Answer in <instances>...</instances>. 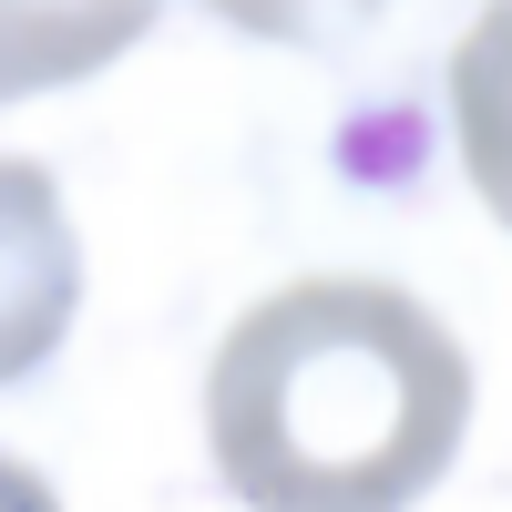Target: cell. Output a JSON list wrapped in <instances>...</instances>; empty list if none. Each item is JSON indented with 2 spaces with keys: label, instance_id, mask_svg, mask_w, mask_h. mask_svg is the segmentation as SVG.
<instances>
[{
  "label": "cell",
  "instance_id": "obj_2",
  "mask_svg": "<svg viewBox=\"0 0 512 512\" xmlns=\"http://www.w3.org/2000/svg\"><path fill=\"white\" fill-rule=\"evenodd\" d=\"M82 308V236L31 154H0V390L62 349Z\"/></svg>",
  "mask_w": 512,
  "mask_h": 512
},
{
  "label": "cell",
  "instance_id": "obj_1",
  "mask_svg": "<svg viewBox=\"0 0 512 512\" xmlns=\"http://www.w3.org/2000/svg\"><path fill=\"white\" fill-rule=\"evenodd\" d=\"M472 431L461 338L390 277H297L216 338L205 451L246 512H410Z\"/></svg>",
  "mask_w": 512,
  "mask_h": 512
},
{
  "label": "cell",
  "instance_id": "obj_4",
  "mask_svg": "<svg viewBox=\"0 0 512 512\" xmlns=\"http://www.w3.org/2000/svg\"><path fill=\"white\" fill-rule=\"evenodd\" d=\"M0 512H62V502H52V482H41L31 461H11V451H0Z\"/></svg>",
  "mask_w": 512,
  "mask_h": 512
},
{
  "label": "cell",
  "instance_id": "obj_3",
  "mask_svg": "<svg viewBox=\"0 0 512 512\" xmlns=\"http://www.w3.org/2000/svg\"><path fill=\"white\" fill-rule=\"evenodd\" d=\"M144 0H41V11H0V103L21 93H52V82H82L103 72L113 52H134L144 41Z\"/></svg>",
  "mask_w": 512,
  "mask_h": 512
}]
</instances>
